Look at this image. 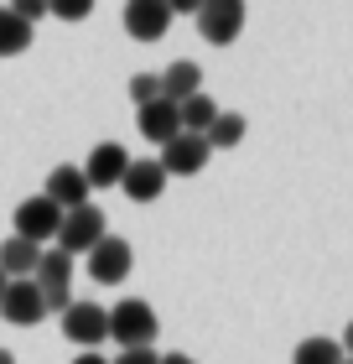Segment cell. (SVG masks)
Returning a JSON list of instances; mask_svg holds the SVG:
<instances>
[{"label": "cell", "mask_w": 353, "mask_h": 364, "mask_svg": "<svg viewBox=\"0 0 353 364\" xmlns=\"http://www.w3.org/2000/svg\"><path fill=\"white\" fill-rule=\"evenodd\" d=\"M63 338H73L83 354H94V343L109 338V307L99 302H73L63 312Z\"/></svg>", "instance_id": "cell-3"}, {"label": "cell", "mask_w": 353, "mask_h": 364, "mask_svg": "<svg viewBox=\"0 0 353 364\" xmlns=\"http://www.w3.org/2000/svg\"><path fill=\"white\" fill-rule=\"evenodd\" d=\"M156 78H161V99H166V105H188L192 94H203V68H197L192 58L172 63V68L156 73Z\"/></svg>", "instance_id": "cell-14"}, {"label": "cell", "mask_w": 353, "mask_h": 364, "mask_svg": "<svg viewBox=\"0 0 353 364\" xmlns=\"http://www.w3.org/2000/svg\"><path fill=\"white\" fill-rule=\"evenodd\" d=\"M114 364H161V354L156 349H120V359Z\"/></svg>", "instance_id": "cell-24"}, {"label": "cell", "mask_w": 353, "mask_h": 364, "mask_svg": "<svg viewBox=\"0 0 353 364\" xmlns=\"http://www.w3.org/2000/svg\"><path fill=\"white\" fill-rule=\"evenodd\" d=\"M166 26H172V6L166 0H130L125 6V31L136 42H161Z\"/></svg>", "instance_id": "cell-10"}, {"label": "cell", "mask_w": 353, "mask_h": 364, "mask_svg": "<svg viewBox=\"0 0 353 364\" xmlns=\"http://www.w3.org/2000/svg\"><path fill=\"white\" fill-rule=\"evenodd\" d=\"M31 287L42 296H58V291H73V260L63 250H42L37 271H31Z\"/></svg>", "instance_id": "cell-15"}, {"label": "cell", "mask_w": 353, "mask_h": 364, "mask_svg": "<svg viewBox=\"0 0 353 364\" xmlns=\"http://www.w3.org/2000/svg\"><path fill=\"white\" fill-rule=\"evenodd\" d=\"M161 333V318L156 307L141 302V296H125V302L109 307V338L120 343V349H151Z\"/></svg>", "instance_id": "cell-1"}, {"label": "cell", "mask_w": 353, "mask_h": 364, "mask_svg": "<svg viewBox=\"0 0 353 364\" xmlns=\"http://www.w3.org/2000/svg\"><path fill=\"white\" fill-rule=\"evenodd\" d=\"M11 11H16V16H21V21H26V26H37V21H42V16H47V6H42V0H16V6H11Z\"/></svg>", "instance_id": "cell-23"}, {"label": "cell", "mask_w": 353, "mask_h": 364, "mask_svg": "<svg viewBox=\"0 0 353 364\" xmlns=\"http://www.w3.org/2000/svg\"><path fill=\"white\" fill-rule=\"evenodd\" d=\"M42 198H47L53 208L73 213V208H83V203H89V182H83V172H78V167H53V177H47Z\"/></svg>", "instance_id": "cell-12"}, {"label": "cell", "mask_w": 353, "mask_h": 364, "mask_svg": "<svg viewBox=\"0 0 353 364\" xmlns=\"http://www.w3.org/2000/svg\"><path fill=\"white\" fill-rule=\"evenodd\" d=\"M0 364H16V354H11V349H0Z\"/></svg>", "instance_id": "cell-28"}, {"label": "cell", "mask_w": 353, "mask_h": 364, "mask_svg": "<svg viewBox=\"0 0 353 364\" xmlns=\"http://www.w3.org/2000/svg\"><path fill=\"white\" fill-rule=\"evenodd\" d=\"M6 287H11V281H6V276H0V296H6Z\"/></svg>", "instance_id": "cell-29"}, {"label": "cell", "mask_w": 353, "mask_h": 364, "mask_svg": "<svg viewBox=\"0 0 353 364\" xmlns=\"http://www.w3.org/2000/svg\"><path fill=\"white\" fill-rule=\"evenodd\" d=\"M208 151H234V146H239L244 141V114H224V109H218V120L208 125Z\"/></svg>", "instance_id": "cell-19"}, {"label": "cell", "mask_w": 353, "mask_h": 364, "mask_svg": "<svg viewBox=\"0 0 353 364\" xmlns=\"http://www.w3.org/2000/svg\"><path fill=\"white\" fill-rule=\"evenodd\" d=\"M73 364H109V359H104V354H78Z\"/></svg>", "instance_id": "cell-26"}, {"label": "cell", "mask_w": 353, "mask_h": 364, "mask_svg": "<svg viewBox=\"0 0 353 364\" xmlns=\"http://www.w3.org/2000/svg\"><path fill=\"white\" fill-rule=\"evenodd\" d=\"M47 11L63 16V21H83V16H89L94 6H89V0H58V6H47Z\"/></svg>", "instance_id": "cell-22"}, {"label": "cell", "mask_w": 353, "mask_h": 364, "mask_svg": "<svg viewBox=\"0 0 353 364\" xmlns=\"http://www.w3.org/2000/svg\"><path fill=\"white\" fill-rule=\"evenodd\" d=\"M161 364H197V359H188V354H161Z\"/></svg>", "instance_id": "cell-27"}, {"label": "cell", "mask_w": 353, "mask_h": 364, "mask_svg": "<svg viewBox=\"0 0 353 364\" xmlns=\"http://www.w3.org/2000/svg\"><path fill=\"white\" fill-rule=\"evenodd\" d=\"M208 156H213V151H208V141H203V136H177V141H166V146H161V156H156V161H161V172H166V177H197V172L208 167Z\"/></svg>", "instance_id": "cell-8"}, {"label": "cell", "mask_w": 353, "mask_h": 364, "mask_svg": "<svg viewBox=\"0 0 353 364\" xmlns=\"http://www.w3.org/2000/svg\"><path fill=\"white\" fill-rule=\"evenodd\" d=\"M0 318H6L11 328H37L47 318V302H42V291L31 287V281H11L6 296H0Z\"/></svg>", "instance_id": "cell-9"}, {"label": "cell", "mask_w": 353, "mask_h": 364, "mask_svg": "<svg viewBox=\"0 0 353 364\" xmlns=\"http://www.w3.org/2000/svg\"><path fill=\"white\" fill-rule=\"evenodd\" d=\"M343 359H353V323L343 328Z\"/></svg>", "instance_id": "cell-25"}, {"label": "cell", "mask_w": 353, "mask_h": 364, "mask_svg": "<svg viewBox=\"0 0 353 364\" xmlns=\"http://www.w3.org/2000/svg\"><path fill=\"white\" fill-rule=\"evenodd\" d=\"M120 188H125V198L130 203H156V198L166 193V172H161V161H136L130 156V167H125V177H120Z\"/></svg>", "instance_id": "cell-11"}, {"label": "cell", "mask_w": 353, "mask_h": 364, "mask_svg": "<svg viewBox=\"0 0 353 364\" xmlns=\"http://www.w3.org/2000/svg\"><path fill=\"white\" fill-rule=\"evenodd\" d=\"M26 47H31V26L11 6H0V58H21Z\"/></svg>", "instance_id": "cell-17"}, {"label": "cell", "mask_w": 353, "mask_h": 364, "mask_svg": "<svg viewBox=\"0 0 353 364\" xmlns=\"http://www.w3.org/2000/svg\"><path fill=\"white\" fill-rule=\"evenodd\" d=\"M99 240H104V213H99L94 203L63 213V224H58V250L68 255V260H73V255H89Z\"/></svg>", "instance_id": "cell-2"}, {"label": "cell", "mask_w": 353, "mask_h": 364, "mask_svg": "<svg viewBox=\"0 0 353 364\" xmlns=\"http://www.w3.org/2000/svg\"><path fill=\"white\" fill-rule=\"evenodd\" d=\"M197 31H203V42L229 47L244 31V6L239 0H203V6H197Z\"/></svg>", "instance_id": "cell-5"}, {"label": "cell", "mask_w": 353, "mask_h": 364, "mask_svg": "<svg viewBox=\"0 0 353 364\" xmlns=\"http://www.w3.org/2000/svg\"><path fill=\"white\" fill-rule=\"evenodd\" d=\"M37 260H42V245H31V240L11 235L6 245H0V276H6V281H31Z\"/></svg>", "instance_id": "cell-16"}, {"label": "cell", "mask_w": 353, "mask_h": 364, "mask_svg": "<svg viewBox=\"0 0 353 364\" xmlns=\"http://www.w3.org/2000/svg\"><path fill=\"white\" fill-rule=\"evenodd\" d=\"M177 114H182V136H208V125L218 120V105L208 94H192L188 105H177Z\"/></svg>", "instance_id": "cell-18"}, {"label": "cell", "mask_w": 353, "mask_h": 364, "mask_svg": "<svg viewBox=\"0 0 353 364\" xmlns=\"http://www.w3.org/2000/svg\"><path fill=\"white\" fill-rule=\"evenodd\" d=\"M136 130H141L151 146H166V141H177V136H182V114H177V105L156 99V105L136 109Z\"/></svg>", "instance_id": "cell-13"}, {"label": "cell", "mask_w": 353, "mask_h": 364, "mask_svg": "<svg viewBox=\"0 0 353 364\" xmlns=\"http://www.w3.org/2000/svg\"><path fill=\"white\" fill-rule=\"evenodd\" d=\"M130 99H136V109L156 105V99H161V78L156 73H136V78H130Z\"/></svg>", "instance_id": "cell-21"}, {"label": "cell", "mask_w": 353, "mask_h": 364, "mask_svg": "<svg viewBox=\"0 0 353 364\" xmlns=\"http://www.w3.org/2000/svg\"><path fill=\"white\" fill-rule=\"evenodd\" d=\"M125 167H130V151H125V146H120V141H99L78 172H83V182H89V193H94V188H120Z\"/></svg>", "instance_id": "cell-6"}, {"label": "cell", "mask_w": 353, "mask_h": 364, "mask_svg": "<svg viewBox=\"0 0 353 364\" xmlns=\"http://www.w3.org/2000/svg\"><path fill=\"white\" fill-rule=\"evenodd\" d=\"M58 224H63V208H53L42 193H31V198L16 203V240L47 245V240H58Z\"/></svg>", "instance_id": "cell-4"}, {"label": "cell", "mask_w": 353, "mask_h": 364, "mask_svg": "<svg viewBox=\"0 0 353 364\" xmlns=\"http://www.w3.org/2000/svg\"><path fill=\"white\" fill-rule=\"evenodd\" d=\"M291 364H343V349L332 338H307V343H296Z\"/></svg>", "instance_id": "cell-20"}, {"label": "cell", "mask_w": 353, "mask_h": 364, "mask_svg": "<svg viewBox=\"0 0 353 364\" xmlns=\"http://www.w3.org/2000/svg\"><path fill=\"white\" fill-rule=\"evenodd\" d=\"M343 364H353V359H343Z\"/></svg>", "instance_id": "cell-30"}, {"label": "cell", "mask_w": 353, "mask_h": 364, "mask_svg": "<svg viewBox=\"0 0 353 364\" xmlns=\"http://www.w3.org/2000/svg\"><path fill=\"white\" fill-rule=\"evenodd\" d=\"M130 266H136V255H130V245L114 240V235H104L89 250V276L99 281V287H120V281L130 276Z\"/></svg>", "instance_id": "cell-7"}]
</instances>
